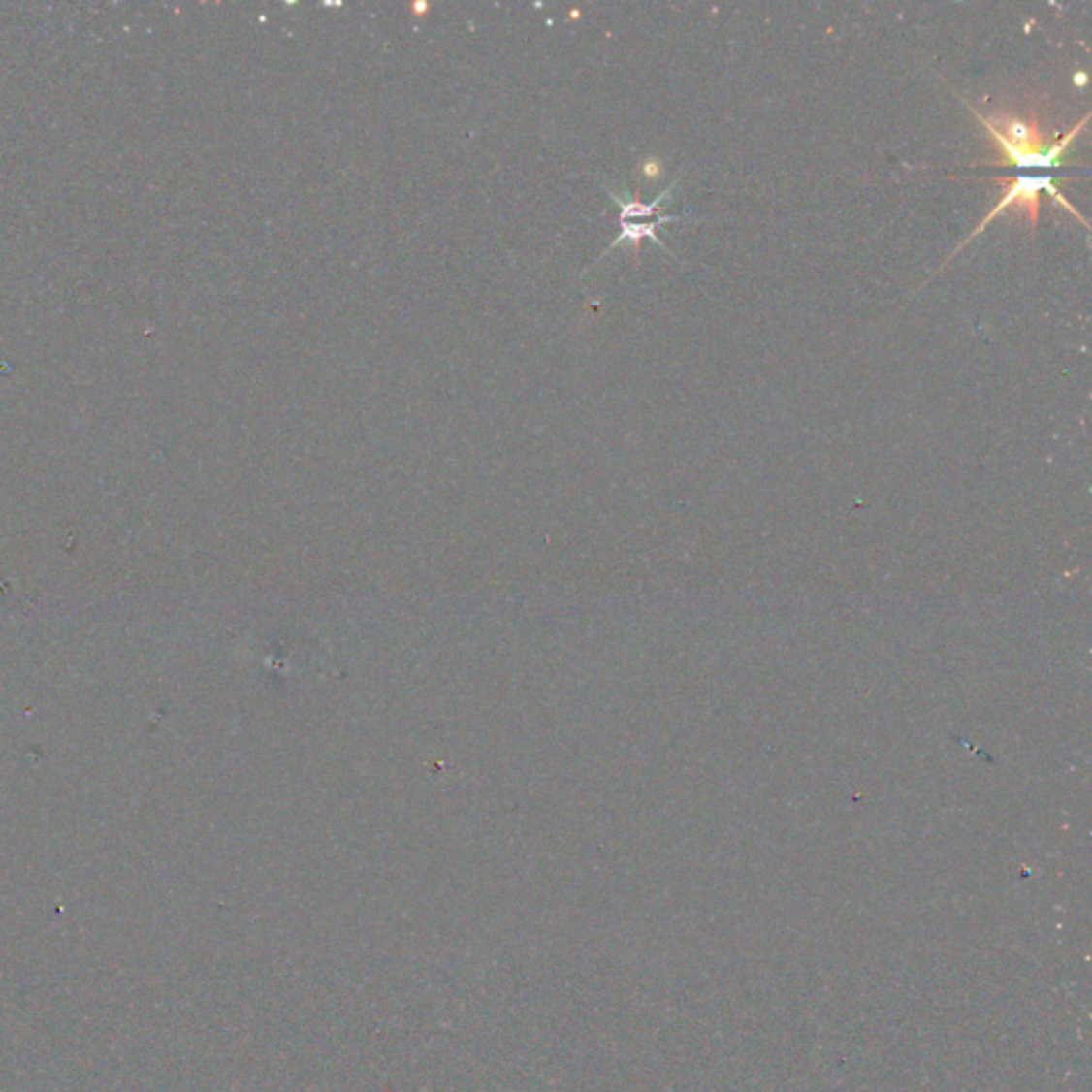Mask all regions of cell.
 Instances as JSON below:
<instances>
[{"mask_svg": "<svg viewBox=\"0 0 1092 1092\" xmlns=\"http://www.w3.org/2000/svg\"><path fill=\"white\" fill-rule=\"evenodd\" d=\"M969 110L978 115L981 126L992 135L999 145L1001 158L990 160L986 165L992 167H1013V169H1056L1063 167V156L1072 139L1079 135L1086 126L1090 113L1074 126L1067 135L1058 137L1044 128L1042 105L1029 103L1015 110H997L981 113L976 107L965 103ZM1015 171V174H1018Z\"/></svg>", "mask_w": 1092, "mask_h": 1092, "instance_id": "cell-1", "label": "cell"}, {"mask_svg": "<svg viewBox=\"0 0 1092 1092\" xmlns=\"http://www.w3.org/2000/svg\"><path fill=\"white\" fill-rule=\"evenodd\" d=\"M674 220H683V218H681V216H659V218L649 220V222H621V233L617 235V240L608 245L606 252L617 248V245H621V243H629L631 248H634V254H640V241L645 240V238H649L653 243H658L661 250H666V252L672 256V252L666 248V243H663V241L658 238L656 229L659 227V224H663V222H674ZM606 252H604V254H606Z\"/></svg>", "mask_w": 1092, "mask_h": 1092, "instance_id": "cell-3", "label": "cell"}, {"mask_svg": "<svg viewBox=\"0 0 1092 1092\" xmlns=\"http://www.w3.org/2000/svg\"><path fill=\"white\" fill-rule=\"evenodd\" d=\"M425 9H427V5H425V3H421V5H414V11H416V14H423V11H425Z\"/></svg>", "mask_w": 1092, "mask_h": 1092, "instance_id": "cell-5", "label": "cell"}, {"mask_svg": "<svg viewBox=\"0 0 1092 1092\" xmlns=\"http://www.w3.org/2000/svg\"><path fill=\"white\" fill-rule=\"evenodd\" d=\"M677 184H679V179H674L672 184H670L666 190H663L661 195H658L656 201H653V203H642V201H640V195H638V190L634 192V199H629L627 195L621 197V195H617V192L608 190L610 197L615 199V203H617L619 209H621L619 222H629L631 218H653V216L659 218V216H663V213H661V203L670 197L672 188L677 186Z\"/></svg>", "mask_w": 1092, "mask_h": 1092, "instance_id": "cell-4", "label": "cell"}, {"mask_svg": "<svg viewBox=\"0 0 1092 1092\" xmlns=\"http://www.w3.org/2000/svg\"><path fill=\"white\" fill-rule=\"evenodd\" d=\"M994 179H997L999 184L1003 186V197H1001V201L988 211V216L980 222V227L969 235V240H965V241H962V243L958 245L956 252H958L967 241H971L973 238H976V235H980L983 229H986L988 224H990V220L1001 216L1003 211L1015 213V216H1018V218H1024L1026 222L1031 224V229L1035 231L1037 220H1040V208H1042L1040 195H1042L1044 190H1045L1050 197H1054L1058 203H1061V206H1063L1067 211H1072L1074 216H1077L1079 222L1086 224V227H1088V222L1084 220L1082 213H1079L1076 208L1069 206V201L1061 195V190H1058V188L1054 186V176H1026V174H1015V176H1001V177H994ZM956 252H954V254H956Z\"/></svg>", "mask_w": 1092, "mask_h": 1092, "instance_id": "cell-2", "label": "cell"}]
</instances>
